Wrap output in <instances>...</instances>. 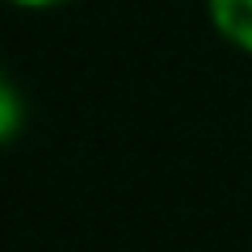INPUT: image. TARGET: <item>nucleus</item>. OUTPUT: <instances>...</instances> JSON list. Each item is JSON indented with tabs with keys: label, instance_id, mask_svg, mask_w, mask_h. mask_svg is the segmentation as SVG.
Listing matches in <instances>:
<instances>
[{
	"label": "nucleus",
	"instance_id": "f03ea898",
	"mask_svg": "<svg viewBox=\"0 0 252 252\" xmlns=\"http://www.w3.org/2000/svg\"><path fill=\"white\" fill-rule=\"evenodd\" d=\"M17 130V105H13V89L4 84V139H13Z\"/></svg>",
	"mask_w": 252,
	"mask_h": 252
},
{
	"label": "nucleus",
	"instance_id": "f257e3e1",
	"mask_svg": "<svg viewBox=\"0 0 252 252\" xmlns=\"http://www.w3.org/2000/svg\"><path fill=\"white\" fill-rule=\"evenodd\" d=\"M210 17L227 42L252 51V0H210Z\"/></svg>",
	"mask_w": 252,
	"mask_h": 252
},
{
	"label": "nucleus",
	"instance_id": "7ed1b4c3",
	"mask_svg": "<svg viewBox=\"0 0 252 252\" xmlns=\"http://www.w3.org/2000/svg\"><path fill=\"white\" fill-rule=\"evenodd\" d=\"M21 4H59V0H21Z\"/></svg>",
	"mask_w": 252,
	"mask_h": 252
}]
</instances>
